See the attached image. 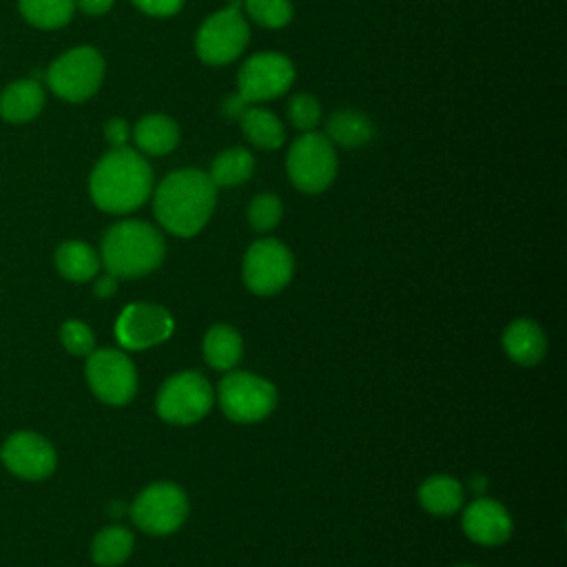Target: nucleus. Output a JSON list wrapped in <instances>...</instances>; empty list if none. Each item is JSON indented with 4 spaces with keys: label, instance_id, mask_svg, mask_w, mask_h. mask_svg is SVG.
<instances>
[{
    "label": "nucleus",
    "instance_id": "nucleus-32",
    "mask_svg": "<svg viewBox=\"0 0 567 567\" xmlns=\"http://www.w3.org/2000/svg\"><path fill=\"white\" fill-rule=\"evenodd\" d=\"M104 135L106 140L111 142L113 148H120V146H126L128 137H131V128H128V122L122 120V117H113L106 122L104 126Z\"/></svg>",
    "mask_w": 567,
    "mask_h": 567
},
{
    "label": "nucleus",
    "instance_id": "nucleus-3",
    "mask_svg": "<svg viewBox=\"0 0 567 567\" xmlns=\"http://www.w3.org/2000/svg\"><path fill=\"white\" fill-rule=\"evenodd\" d=\"M166 255L162 233L142 219H124L111 226L102 239L100 261L117 279H135L153 272Z\"/></svg>",
    "mask_w": 567,
    "mask_h": 567
},
{
    "label": "nucleus",
    "instance_id": "nucleus-5",
    "mask_svg": "<svg viewBox=\"0 0 567 567\" xmlns=\"http://www.w3.org/2000/svg\"><path fill=\"white\" fill-rule=\"evenodd\" d=\"M250 29L241 11V2H230L228 7L210 13L197 29L195 51L202 62L221 66L237 60L248 47Z\"/></svg>",
    "mask_w": 567,
    "mask_h": 567
},
{
    "label": "nucleus",
    "instance_id": "nucleus-33",
    "mask_svg": "<svg viewBox=\"0 0 567 567\" xmlns=\"http://www.w3.org/2000/svg\"><path fill=\"white\" fill-rule=\"evenodd\" d=\"M95 295L100 297V299H106V297H113L115 295V290H117V277H113V275H102L97 281H95Z\"/></svg>",
    "mask_w": 567,
    "mask_h": 567
},
{
    "label": "nucleus",
    "instance_id": "nucleus-19",
    "mask_svg": "<svg viewBox=\"0 0 567 567\" xmlns=\"http://www.w3.org/2000/svg\"><path fill=\"white\" fill-rule=\"evenodd\" d=\"M44 104V91L35 80H18L2 91L0 115L7 122H29Z\"/></svg>",
    "mask_w": 567,
    "mask_h": 567
},
{
    "label": "nucleus",
    "instance_id": "nucleus-9",
    "mask_svg": "<svg viewBox=\"0 0 567 567\" xmlns=\"http://www.w3.org/2000/svg\"><path fill=\"white\" fill-rule=\"evenodd\" d=\"M104 60L93 47H75L47 71L49 89L69 102L89 100L102 84Z\"/></svg>",
    "mask_w": 567,
    "mask_h": 567
},
{
    "label": "nucleus",
    "instance_id": "nucleus-22",
    "mask_svg": "<svg viewBox=\"0 0 567 567\" xmlns=\"http://www.w3.org/2000/svg\"><path fill=\"white\" fill-rule=\"evenodd\" d=\"M419 503L434 516H450L463 505V487L447 474L430 476L419 487Z\"/></svg>",
    "mask_w": 567,
    "mask_h": 567
},
{
    "label": "nucleus",
    "instance_id": "nucleus-29",
    "mask_svg": "<svg viewBox=\"0 0 567 567\" xmlns=\"http://www.w3.org/2000/svg\"><path fill=\"white\" fill-rule=\"evenodd\" d=\"M319 117H321V106L310 93H297L290 97L288 120L297 131L301 133L315 131V126L319 124Z\"/></svg>",
    "mask_w": 567,
    "mask_h": 567
},
{
    "label": "nucleus",
    "instance_id": "nucleus-34",
    "mask_svg": "<svg viewBox=\"0 0 567 567\" xmlns=\"http://www.w3.org/2000/svg\"><path fill=\"white\" fill-rule=\"evenodd\" d=\"M75 4L89 16H102L113 7V0H75Z\"/></svg>",
    "mask_w": 567,
    "mask_h": 567
},
{
    "label": "nucleus",
    "instance_id": "nucleus-6",
    "mask_svg": "<svg viewBox=\"0 0 567 567\" xmlns=\"http://www.w3.org/2000/svg\"><path fill=\"white\" fill-rule=\"evenodd\" d=\"M213 408V388L202 372L184 370L164 381L157 392L155 410L173 425H190L202 421Z\"/></svg>",
    "mask_w": 567,
    "mask_h": 567
},
{
    "label": "nucleus",
    "instance_id": "nucleus-31",
    "mask_svg": "<svg viewBox=\"0 0 567 567\" xmlns=\"http://www.w3.org/2000/svg\"><path fill=\"white\" fill-rule=\"evenodd\" d=\"M140 11L155 16V18H168L177 13L184 4V0H131Z\"/></svg>",
    "mask_w": 567,
    "mask_h": 567
},
{
    "label": "nucleus",
    "instance_id": "nucleus-16",
    "mask_svg": "<svg viewBox=\"0 0 567 567\" xmlns=\"http://www.w3.org/2000/svg\"><path fill=\"white\" fill-rule=\"evenodd\" d=\"M503 348L514 363L536 365L547 354V337L532 319H516L503 332Z\"/></svg>",
    "mask_w": 567,
    "mask_h": 567
},
{
    "label": "nucleus",
    "instance_id": "nucleus-21",
    "mask_svg": "<svg viewBox=\"0 0 567 567\" xmlns=\"http://www.w3.org/2000/svg\"><path fill=\"white\" fill-rule=\"evenodd\" d=\"M204 359L215 370H230L239 363L244 341L239 332L228 323H215L204 337Z\"/></svg>",
    "mask_w": 567,
    "mask_h": 567
},
{
    "label": "nucleus",
    "instance_id": "nucleus-24",
    "mask_svg": "<svg viewBox=\"0 0 567 567\" xmlns=\"http://www.w3.org/2000/svg\"><path fill=\"white\" fill-rule=\"evenodd\" d=\"M255 171V157L250 155L248 148L241 146H233L221 151L208 171L210 182L215 184V188H228V186H239L244 184Z\"/></svg>",
    "mask_w": 567,
    "mask_h": 567
},
{
    "label": "nucleus",
    "instance_id": "nucleus-30",
    "mask_svg": "<svg viewBox=\"0 0 567 567\" xmlns=\"http://www.w3.org/2000/svg\"><path fill=\"white\" fill-rule=\"evenodd\" d=\"M60 339H62V346L75 357H89L95 350V339L91 328L78 319H69L62 323Z\"/></svg>",
    "mask_w": 567,
    "mask_h": 567
},
{
    "label": "nucleus",
    "instance_id": "nucleus-25",
    "mask_svg": "<svg viewBox=\"0 0 567 567\" xmlns=\"http://www.w3.org/2000/svg\"><path fill=\"white\" fill-rule=\"evenodd\" d=\"M133 534L122 525H109L91 543V558L100 567H117L133 551Z\"/></svg>",
    "mask_w": 567,
    "mask_h": 567
},
{
    "label": "nucleus",
    "instance_id": "nucleus-18",
    "mask_svg": "<svg viewBox=\"0 0 567 567\" xmlns=\"http://www.w3.org/2000/svg\"><path fill=\"white\" fill-rule=\"evenodd\" d=\"M323 135L334 146L359 148L374 137V124L365 113L357 109H341L330 115Z\"/></svg>",
    "mask_w": 567,
    "mask_h": 567
},
{
    "label": "nucleus",
    "instance_id": "nucleus-17",
    "mask_svg": "<svg viewBox=\"0 0 567 567\" xmlns=\"http://www.w3.org/2000/svg\"><path fill=\"white\" fill-rule=\"evenodd\" d=\"M135 148L146 155H166L179 144V126L164 113H151L137 120L131 131Z\"/></svg>",
    "mask_w": 567,
    "mask_h": 567
},
{
    "label": "nucleus",
    "instance_id": "nucleus-13",
    "mask_svg": "<svg viewBox=\"0 0 567 567\" xmlns=\"http://www.w3.org/2000/svg\"><path fill=\"white\" fill-rule=\"evenodd\" d=\"M173 317L164 306L135 301L120 312L115 337L126 350H146L164 343L173 334Z\"/></svg>",
    "mask_w": 567,
    "mask_h": 567
},
{
    "label": "nucleus",
    "instance_id": "nucleus-2",
    "mask_svg": "<svg viewBox=\"0 0 567 567\" xmlns=\"http://www.w3.org/2000/svg\"><path fill=\"white\" fill-rule=\"evenodd\" d=\"M93 204L113 215L140 208L153 193L151 164L131 146L109 151L89 179Z\"/></svg>",
    "mask_w": 567,
    "mask_h": 567
},
{
    "label": "nucleus",
    "instance_id": "nucleus-20",
    "mask_svg": "<svg viewBox=\"0 0 567 567\" xmlns=\"http://www.w3.org/2000/svg\"><path fill=\"white\" fill-rule=\"evenodd\" d=\"M239 120V126H241V133L244 137L257 146V148H264V151H275L284 144L286 140V131H284V124L281 120L266 111V109H259V106H252L248 104L244 109V113L237 117Z\"/></svg>",
    "mask_w": 567,
    "mask_h": 567
},
{
    "label": "nucleus",
    "instance_id": "nucleus-11",
    "mask_svg": "<svg viewBox=\"0 0 567 567\" xmlns=\"http://www.w3.org/2000/svg\"><path fill=\"white\" fill-rule=\"evenodd\" d=\"M295 82L292 62L277 51L250 55L237 73V95L246 104L266 102L284 95Z\"/></svg>",
    "mask_w": 567,
    "mask_h": 567
},
{
    "label": "nucleus",
    "instance_id": "nucleus-36",
    "mask_svg": "<svg viewBox=\"0 0 567 567\" xmlns=\"http://www.w3.org/2000/svg\"><path fill=\"white\" fill-rule=\"evenodd\" d=\"M456 567H474V565H456Z\"/></svg>",
    "mask_w": 567,
    "mask_h": 567
},
{
    "label": "nucleus",
    "instance_id": "nucleus-26",
    "mask_svg": "<svg viewBox=\"0 0 567 567\" xmlns=\"http://www.w3.org/2000/svg\"><path fill=\"white\" fill-rule=\"evenodd\" d=\"M75 0H20V11L27 22L40 29H58L73 16Z\"/></svg>",
    "mask_w": 567,
    "mask_h": 567
},
{
    "label": "nucleus",
    "instance_id": "nucleus-27",
    "mask_svg": "<svg viewBox=\"0 0 567 567\" xmlns=\"http://www.w3.org/2000/svg\"><path fill=\"white\" fill-rule=\"evenodd\" d=\"M241 7L248 18L268 29H281L292 20L290 0H244Z\"/></svg>",
    "mask_w": 567,
    "mask_h": 567
},
{
    "label": "nucleus",
    "instance_id": "nucleus-10",
    "mask_svg": "<svg viewBox=\"0 0 567 567\" xmlns=\"http://www.w3.org/2000/svg\"><path fill=\"white\" fill-rule=\"evenodd\" d=\"M295 272V259L288 246L266 237L248 246L241 264L244 284L259 297H270L284 290Z\"/></svg>",
    "mask_w": 567,
    "mask_h": 567
},
{
    "label": "nucleus",
    "instance_id": "nucleus-15",
    "mask_svg": "<svg viewBox=\"0 0 567 567\" xmlns=\"http://www.w3.org/2000/svg\"><path fill=\"white\" fill-rule=\"evenodd\" d=\"M461 525L470 540L487 547L503 545L514 529L509 512L494 498H476L470 503L463 512Z\"/></svg>",
    "mask_w": 567,
    "mask_h": 567
},
{
    "label": "nucleus",
    "instance_id": "nucleus-7",
    "mask_svg": "<svg viewBox=\"0 0 567 567\" xmlns=\"http://www.w3.org/2000/svg\"><path fill=\"white\" fill-rule=\"evenodd\" d=\"M221 412L235 423H257L277 408V388L252 372H228L217 385Z\"/></svg>",
    "mask_w": 567,
    "mask_h": 567
},
{
    "label": "nucleus",
    "instance_id": "nucleus-4",
    "mask_svg": "<svg viewBox=\"0 0 567 567\" xmlns=\"http://www.w3.org/2000/svg\"><path fill=\"white\" fill-rule=\"evenodd\" d=\"M286 171L297 190L308 195L323 193L337 177L334 144L323 133H301L288 151Z\"/></svg>",
    "mask_w": 567,
    "mask_h": 567
},
{
    "label": "nucleus",
    "instance_id": "nucleus-12",
    "mask_svg": "<svg viewBox=\"0 0 567 567\" xmlns=\"http://www.w3.org/2000/svg\"><path fill=\"white\" fill-rule=\"evenodd\" d=\"M86 381L93 394L109 405H124L137 392V372L133 361L113 348L93 350L86 359Z\"/></svg>",
    "mask_w": 567,
    "mask_h": 567
},
{
    "label": "nucleus",
    "instance_id": "nucleus-1",
    "mask_svg": "<svg viewBox=\"0 0 567 567\" xmlns=\"http://www.w3.org/2000/svg\"><path fill=\"white\" fill-rule=\"evenodd\" d=\"M217 188L208 173L179 168L168 173L153 193V213L164 230L177 237L197 235L210 219Z\"/></svg>",
    "mask_w": 567,
    "mask_h": 567
},
{
    "label": "nucleus",
    "instance_id": "nucleus-28",
    "mask_svg": "<svg viewBox=\"0 0 567 567\" xmlns=\"http://www.w3.org/2000/svg\"><path fill=\"white\" fill-rule=\"evenodd\" d=\"M281 213H284V206L275 193H259L248 204V224L257 233H268L279 224Z\"/></svg>",
    "mask_w": 567,
    "mask_h": 567
},
{
    "label": "nucleus",
    "instance_id": "nucleus-35",
    "mask_svg": "<svg viewBox=\"0 0 567 567\" xmlns=\"http://www.w3.org/2000/svg\"><path fill=\"white\" fill-rule=\"evenodd\" d=\"M248 104L239 97V95H233V97H228L226 102H224V115H228V117H239L241 113H244V109H246Z\"/></svg>",
    "mask_w": 567,
    "mask_h": 567
},
{
    "label": "nucleus",
    "instance_id": "nucleus-8",
    "mask_svg": "<svg viewBox=\"0 0 567 567\" xmlns=\"http://www.w3.org/2000/svg\"><path fill=\"white\" fill-rule=\"evenodd\" d=\"M188 516V496L175 483H153L137 494L131 505L133 523L153 536L173 534Z\"/></svg>",
    "mask_w": 567,
    "mask_h": 567
},
{
    "label": "nucleus",
    "instance_id": "nucleus-23",
    "mask_svg": "<svg viewBox=\"0 0 567 567\" xmlns=\"http://www.w3.org/2000/svg\"><path fill=\"white\" fill-rule=\"evenodd\" d=\"M100 255L84 241H64L55 250V266L71 281H89L100 270Z\"/></svg>",
    "mask_w": 567,
    "mask_h": 567
},
{
    "label": "nucleus",
    "instance_id": "nucleus-14",
    "mask_svg": "<svg viewBox=\"0 0 567 567\" xmlns=\"http://www.w3.org/2000/svg\"><path fill=\"white\" fill-rule=\"evenodd\" d=\"M4 465L20 478L40 481L55 470L53 445L35 432H16L0 450Z\"/></svg>",
    "mask_w": 567,
    "mask_h": 567
}]
</instances>
